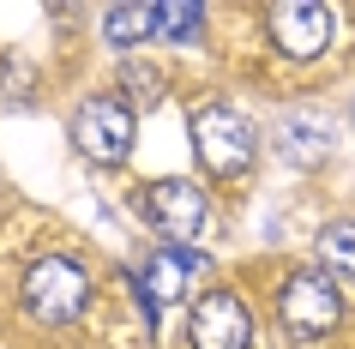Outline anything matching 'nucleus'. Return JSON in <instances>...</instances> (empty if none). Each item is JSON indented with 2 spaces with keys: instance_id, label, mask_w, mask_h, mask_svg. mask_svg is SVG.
I'll return each instance as SVG.
<instances>
[{
  "instance_id": "obj_1",
  "label": "nucleus",
  "mask_w": 355,
  "mask_h": 349,
  "mask_svg": "<svg viewBox=\"0 0 355 349\" xmlns=\"http://www.w3.org/2000/svg\"><path fill=\"white\" fill-rule=\"evenodd\" d=\"M85 295H91V277H85L78 259L49 253V259H37V265L24 271V307L37 313L42 325H67V319H78Z\"/></svg>"
},
{
  "instance_id": "obj_2",
  "label": "nucleus",
  "mask_w": 355,
  "mask_h": 349,
  "mask_svg": "<svg viewBox=\"0 0 355 349\" xmlns=\"http://www.w3.org/2000/svg\"><path fill=\"white\" fill-rule=\"evenodd\" d=\"M193 145H199V163H205L211 175H247L259 139H253V127H247L235 109L205 103V109L193 114Z\"/></svg>"
},
{
  "instance_id": "obj_3",
  "label": "nucleus",
  "mask_w": 355,
  "mask_h": 349,
  "mask_svg": "<svg viewBox=\"0 0 355 349\" xmlns=\"http://www.w3.org/2000/svg\"><path fill=\"white\" fill-rule=\"evenodd\" d=\"M132 133H139V121H132L127 96H91V103L73 114L78 151H85L91 163H103V169H114V163L132 157Z\"/></svg>"
},
{
  "instance_id": "obj_4",
  "label": "nucleus",
  "mask_w": 355,
  "mask_h": 349,
  "mask_svg": "<svg viewBox=\"0 0 355 349\" xmlns=\"http://www.w3.org/2000/svg\"><path fill=\"white\" fill-rule=\"evenodd\" d=\"M145 217L157 223V235H168V247H187L199 229H205V193L193 181H150L145 193Z\"/></svg>"
},
{
  "instance_id": "obj_5",
  "label": "nucleus",
  "mask_w": 355,
  "mask_h": 349,
  "mask_svg": "<svg viewBox=\"0 0 355 349\" xmlns=\"http://www.w3.org/2000/svg\"><path fill=\"white\" fill-rule=\"evenodd\" d=\"M283 325L295 331V337H319V331H331L337 325V313H343V301H337V283H325L319 271H301L283 283Z\"/></svg>"
},
{
  "instance_id": "obj_6",
  "label": "nucleus",
  "mask_w": 355,
  "mask_h": 349,
  "mask_svg": "<svg viewBox=\"0 0 355 349\" xmlns=\"http://www.w3.org/2000/svg\"><path fill=\"white\" fill-rule=\"evenodd\" d=\"M331 6H319V0H283V6H271V37H277L283 55L295 60H313L331 49Z\"/></svg>"
},
{
  "instance_id": "obj_7",
  "label": "nucleus",
  "mask_w": 355,
  "mask_h": 349,
  "mask_svg": "<svg viewBox=\"0 0 355 349\" xmlns=\"http://www.w3.org/2000/svg\"><path fill=\"white\" fill-rule=\"evenodd\" d=\"M187 337H193V349H247L253 343V319H247L241 295H229V289L199 295Z\"/></svg>"
},
{
  "instance_id": "obj_8",
  "label": "nucleus",
  "mask_w": 355,
  "mask_h": 349,
  "mask_svg": "<svg viewBox=\"0 0 355 349\" xmlns=\"http://www.w3.org/2000/svg\"><path fill=\"white\" fill-rule=\"evenodd\" d=\"M193 271H199V253H187V247H163L145 271L132 277V289H139V301H145L150 319H157V307H168V301L187 295V277Z\"/></svg>"
},
{
  "instance_id": "obj_9",
  "label": "nucleus",
  "mask_w": 355,
  "mask_h": 349,
  "mask_svg": "<svg viewBox=\"0 0 355 349\" xmlns=\"http://www.w3.org/2000/svg\"><path fill=\"white\" fill-rule=\"evenodd\" d=\"M277 151L289 163H319V157L331 151V121H325V114H307V109L283 114L277 121Z\"/></svg>"
},
{
  "instance_id": "obj_10",
  "label": "nucleus",
  "mask_w": 355,
  "mask_h": 349,
  "mask_svg": "<svg viewBox=\"0 0 355 349\" xmlns=\"http://www.w3.org/2000/svg\"><path fill=\"white\" fill-rule=\"evenodd\" d=\"M157 37V6H109L103 12V42L109 49H127V42Z\"/></svg>"
},
{
  "instance_id": "obj_11",
  "label": "nucleus",
  "mask_w": 355,
  "mask_h": 349,
  "mask_svg": "<svg viewBox=\"0 0 355 349\" xmlns=\"http://www.w3.org/2000/svg\"><path fill=\"white\" fill-rule=\"evenodd\" d=\"M199 24H205V12H199L193 0H168V6H157V37H163V42H193V37H199Z\"/></svg>"
},
{
  "instance_id": "obj_12",
  "label": "nucleus",
  "mask_w": 355,
  "mask_h": 349,
  "mask_svg": "<svg viewBox=\"0 0 355 349\" xmlns=\"http://www.w3.org/2000/svg\"><path fill=\"white\" fill-rule=\"evenodd\" d=\"M319 259L337 265L343 277H355V223H331V229L319 235Z\"/></svg>"
},
{
  "instance_id": "obj_13",
  "label": "nucleus",
  "mask_w": 355,
  "mask_h": 349,
  "mask_svg": "<svg viewBox=\"0 0 355 349\" xmlns=\"http://www.w3.org/2000/svg\"><path fill=\"white\" fill-rule=\"evenodd\" d=\"M121 85H132V96H139V103H157V96H163V78L150 73V67H127V78H121Z\"/></svg>"
}]
</instances>
